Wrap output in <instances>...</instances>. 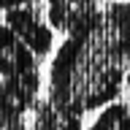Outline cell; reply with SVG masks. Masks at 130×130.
<instances>
[{"instance_id": "6", "label": "cell", "mask_w": 130, "mask_h": 130, "mask_svg": "<svg viewBox=\"0 0 130 130\" xmlns=\"http://www.w3.org/2000/svg\"><path fill=\"white\" fill-rule=\"evenodd\" d=\"M84 125V114H76L65 106L54 103L52 98H43L32 106V122L27 130H81Z\"/></svg>"}, {"instance_id": "3", "label": "cell", "mask_w": 130, "mask_h": 130, "mask_svg": "<svg viewBox=\"0 0 130 130\" xmlns=\"http://www.w3.org/2000/svg\"><path fill=\"white\" fill-rule=\"evenodd\" d=\"M38 92H41V71L0 79V114L24 117L38 103Z\"/></svg>"}, {"instance_id": "4", "label": "cell", "mask_w": 130, "mask_h": 130, "mask_svg": "<svg viewBox=\"0 0 130 130\" xmlns=\"http://www.w3.org/2000/svg\"><path fill=\"white\" fill-rule=\"evenodd\" d=\"M98 11V0H46V24L68 35Z\"/></svg>"}, {"instance_id": "9", "label": "cell", "mask_w": 130, "mask_h": 130, "mask_svg": "<svg viewBox=\"0 0 130 130\" xmlns=\"http://www.w3.org/2000/svg\"><path fill=\"white\" fill-rule=\"evenodd\" d=\"M32 0H0V8L3 11H14V8H22V6H30Z\"/></svg>"}, {"instance_id": "8", "label": "cell", "mask_w": 130, "mask_h": 130, "mask_svg": "<svg viewBox=\"0 0 130 130\" xmlns=\"http://www.w3.org/2000/svg\"><path fill=\"white\" fill-rule=\"evenodd\" d=\"M103 14L111 22V27L119 32V38L130 46V0H111L103 8Z\"/></svg>"}, {"instance_id": "7", "label": "cell", "mask_w": 130, "mask_h": 130, "mask_svg": "<svg viewBox=\"0 0 130 130\" xmlns=\"http://www.w3.org/2000/svg\"><path fill=\"white\" fill-rule=\"evenodd\" d=\"M87 130H130V106L125 103L103 106Z\"/></svg>"}, {"instance_id": "1", "label": "cell", "mask_w": 130, "mask_h": 130, "mask_svg": "<svg viewBox=\"0 0 130 130\" xmlns=\"http://www.w3.org/2000/svg\"><path fill=\"white\" fill-rule=\"evenodd\" d=\"M130 46L106 19L103 8L65 35L49 65V98L76 114L114 103L127 76Z\"/></svg>"}, {"instance_id": "10", "label": "cell", "mask_w": 130, "mask_h": 130, "mask_svg": "<svg viewBox=\"0 0 130 130\" xmlns=\"http://www.w3.org/2000/svg\"><path fill=\"white\" fill-rule=\"evenodd\" d=\"M125 81H127V87H130V71H127V76H125Z\"/></svg>"}, {"instance_id": "2", "label": "cell", "mask_w": 130, "mask_h": 130, "mask_svg": "<svg viewBox=\"0 0 130 130\" xmlns=\"http://www.w3.org/2000/svg\"><path fill=\"white\" fill-rule=\"evenodd\" d=\"M3 24H8L14 30V35L35 54L38 62L54 49V30L32 11V6H22V8H14V11H6Z\"/></svg>"}, {"instance_id": "5", "label": "cell", "mask_w": 130, "mask_h": 130, "mask_svg": "<svg viewBox=\"0 0 130 130\" xmlns=\"http://www.w3.org/2000/svg\"><path fill=\"white\" fill-rule=\"evenodd\" d=\"M30 71H38L35 54L14 35V30L8 24L0 22V79L22 76Z\"/></svg>"}]
</instances>
